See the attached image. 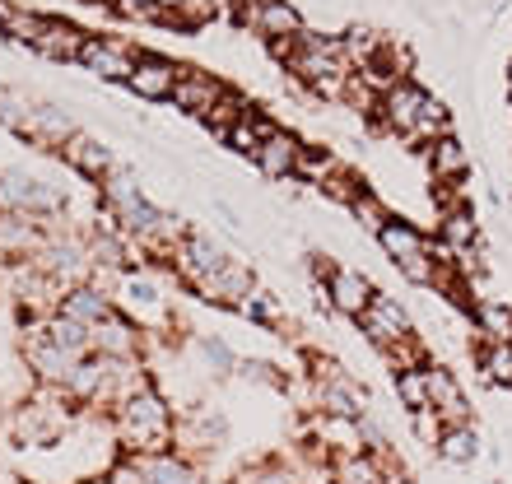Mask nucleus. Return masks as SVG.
Returning <instances> with one entry per match:
<instances>
[{"label":"nucleus","mask_w":512,"mask_h":484,"mask_svg":"<svg viewBox=\"0 0 512 484\" xmlns=\"http://www.w3.org/2000/svg\"><path fill=\"white\" fill-rule=\"evenodd\" d=\"M173 410L163 401L159 391H135L122 401V438L135 443L140 452H163V447L173 443Z\"/></svg>","instance_id":"1"},{"label":"nucleus","mask_w":512,"mask_h":484,"mask_svg":"<svg viewBox=\"0 0 512 484\" xmlns=\"http://www.w3.org/2000/svg\"><path fill=\"white\" fill-rule=\"evenodd\" d=\"M173 261H177V275L191 284V289H201L210 275H215L224 261H229V252L219 247L210 233H187V238L177 242V252H173Z\"/></svg>","instance_id":"2"},{"label":"nucleus","mask_w":512,"mask_h":484,"mask_svg":"<svg viewBox=\"0 0 512 484\" xmlns=\"http://www.w3.org/2000/svg\"><path fill=\"white\" fill-rule=\"evenodd\" d=\"M326 275V298H331V308L345 312V317H364L368 303H373V284H368L364 270H350V266H317Z\"/></svg>","instance_id":"3"},{"label":"nucleus","mask_w":512,"mask_h":484,"mask_svg":"<svg viewBox=\"0 0 512 484\" xmlns=\"http://www.w3.org/2000/svg\"><path fill=\"white\" fill-rule=\"evenodd\" d=\"M359 326H364V336L373 340L378 350H387V345L410 336V312L391 294H373V303H368V312L359 317Z\"/></svg>","instance_id":"4"},{"label":"nucleus","mask_w":512,"mask_h":484,"mask_svg":"<svg viewBox=\"0 0 512 484\" xmlns=\"http://www.w3.org/2000/svg\"><path fill=\"white\" fill-rule=\"evenodd\" d=\"M135 61H140V52H131L126 42H108V38H89L80 52V66L89 70V75H98V80H131Z\"/></svg>","instance_id":"5"},{"label":"nucleus","mask_w":512,"mask_h":484,"mask_svg":"<svg viewBox=\"0 0 512 484\" xmlns=\"http://www.w3.org/2000/svg\"><path fill=\"white\" fill-rule=\"evenodd\" d=\"M229 94L219 75H205V70H177V84H173V108L177 112H191V117H205L215 108L219 98Z\"/></svg>","instance_id":"6"},{"label":"nucleus","mask_w":512,"mask_h":484,"mask_svg":"<svg viewBox=\"0 0 512 484\" xmlns=\"http://www.w3.org/2000/svg\"><path fill=\"white\" fill-rule=\"evenodd\" d=\"M243 24L261 38H294L303 33V14L294 10V0H252L243 10Z\"/></svg>","instance_id":"7"},{"label":"nucleus","mask_w":512,"mask_h":484,"mask_svg":"<svg viewBox=\"0 0 512 484\" xmlns=\"http://www.w3.org/2000/svg\"><path fill=\"white\" fill-rule=\"evenodd\" d=\"M424 103H429V94L419 89V84H410V80H401L391 94H382L378 98V121L382 126H391V131H401V135H410L415 131V121H419V112H424Z\"/></svg>","instance_id":"8"},{"label":"nucleus","mask_w":512,"mask_h":484,"mask_svg":"<svg viewBox=\"0 0 512 484\" xmlns=\"http://www.w3.org/2000/svg\"><path fill=\"white\" fill-rule=\"evenodd\" d=\"M42 275H52L61 289H75V280H84V270L94 266L89 261V252H84L80 242H70V238H61V242H42Z\"/></svg>","instance_id":"9"},{"label":"nucleus","mask_w":512,"mask_h":484,"mask_svg":"<svg viewBox=\"0 0 512 484\" xmlns=\"http://www.w3.org/2000/svg\"><path fill=\"white\" fill-rule=\"evenodd\" d=\"M252 289H256L252 266H247V261H238V256H229V261H224V266H219L215 275L201 284V298H205V303H229V308H238Z\"/></svg>","instance_id":"10"},{"label":"nucleus","mask_w":512,"mask_h":484,"mask_svg":"<svg viewBox=\"0 0 512 484\" xmlns=\"http://www.w3.org/2000/svg\"><path fill=\"white\" fill-rule=\"evenodd\" d=\"M173 84H177V66L173 61H163V56H140L131 70V89L135 98H145V103H163V98H173Z\"/></svg>","instance_id":"11"},{"label":"nucleus","mask_w":512,"mask_h":484,"mask_svg":"<svg viewBox=\"0 0 512 484\" xmlns=\"http://www.w3.org/2000/svg\"><path fill=\"white\" fill-rule=\"evenodd\" d=\"M61 159L75 168V173L94 177V182H103V177L117 168V159H112V149L103 145V140H94V135H70L66 145H61Z\"/></svg>","instance_id":"12"},{"label":"nucleus","mask_w":512,"mask_h":484,"mask_svg":"<svg viewBox=\"0 0 512 484\" xmlns=\"http://www.w3.org/2000/svg\"><path fill=\"white\" fill-rule=\"evenodd\" d=\"M429 405L438 410V419H443L447 429H457V424L471 419V405H466L457 377L447 373V368H429Z\"/></svg>","instance_id":"13"},{"label":"nucleus","mask_w":512,"mask_h":484,"mask_svg":"<svg viewBox=\"0 0 512 484\" xmlns=\"http://www.w3.org/2000/svg\"><path fill=\"white\" fill-rule=\"evenodd\" d=\"M84 42H89V33H84V28L66 24V19H47L42 38L33 42V52L47 56V61H61V66H66V61H80Z\"/></svg>","instance_id":"14"},{"label":"nucleus","mask_w":512,"mask_h":484,"mask_svg":"<svg viewBox=\"0 0 512 484\" xmlns=\"http://www.w3.org/2000/svg\"><path fill=\"white\" fill-rule=\"evenodd\" d=\"M298 159H303V145H298L289 131L270 135L266 145L256 149V168L266 177H275V182H284V177H298Z\"/></svg>","instance_id":"15"},{"label":"nucleus","mask_w":512,"mask_h":484,"mask_svg":"<svg viewBox=\"0 0 512 484\" xmlns=\"http://www.w3.org/2000/svg\"><path fill=\"white\" fill-rule=\"evenodd\" d=\"M24 359L33 363V373H42V377H47V382H61V387H66V382H70V373L80 368V359H75V354H66V350H61V345H52V340L42 336V331H38V336H33V340H28Z\"/></svg>","instance_id":"16"},{"label":"nucleus","mask_w":512,"mask_h":484,"mask_svg":"<svg viewBox=\"0 0 512 484\" xmlns=\"http://www.w3.org/2000/svg\"><path fill=\"white\" fill-rule=\"evenodd\" d=\"M38 247H42L38 219L28 215V210H0V252L24 256V252H38Z\"/></svg>","instance_id":"17"},{"label":"nucleus","mask_w":512,"mask_h":484,"mask_svg":"<svg viewBox=\"0 0 512 484\" xmlns=\"http://www.w3.org/2000/svg\"><path fill=\"white\" fill-rule=\"evenodd\" d=\"M429 173L438 182H461V177L471 173V149L461 145L457 135H438L429 145Z\"/></svg>","instance_id":"18"},{"label":"nucleus","mask_w":512,"mask_h":484,"mask_svg":"<svg viewBox=\"0 0 512 484\" xmlns=\"http://www.w3.org/2000/svg\"><path fill=\"white\" fill-rule=\"evenodd\" d=\"M89 336H94V354H112V359H131L135 345H140V331L117 312L103 317L98 326H89Z\"/></svg>","instance_id":"19"},{"label":"nucleus","mask_w":512,"mask_h":484,"mask_svg":"<svg viewBox=\"0 0 512 484\" xmlns=\"http://www.w3.org/2000/svg\"><path fill=\"white\" fill-rule=\"evenodd\" d=\"M317 401H322L326 415H340V419H359L368 410V396L354 387L350 377H331L317 387Z\"/></svg>","instance_id":"20"},{"label":"nucleus","mask_w":512,"mask_h":484,"mask_svg":"<svg viewBox=\"0 0 512 484\" xmlns=\"http://www.w3.org/2000/svg\"><path fill=\"white\" fill-rule=\"evenodd\" d=\"M61 312H66V317H75V322H84V326H98L103 317H112V298L103 294V289L75 284V289H66V294H61Z\"/></svg>","instance_id":"21"},{"label":"nucleus","mask_w":512,"mask_h":484,"mask_svg":"<svg viewBox=\"0 0 512 484\" xmlns=\"http://www.w3.org/2000/svg\"><path fill=\"white\" fill-rule=\"evenodd\" d=\"M42 336L52 340V345H61L66 354H75V359H89V350H94V336H89V326L75 322V317H66V312L47 317V322H42Z\"/></svg>","instance_id":"22"},{"label":"nucleus","mask_w":512,"mask_h":484,"mask_svg":"<svg viewBox=\"0 0 512 484\" xmlns=\"http://www.w3.org/2000/svg\"><path fill=\"white\" fill-rule=\"evenodd\" d=\"M378 242H382V252L391 256V266L405 261V256H415V252H429V238H424L415 224H405V219H387L378 229Z\"/></svg>","instance_id":"23"},{"label":"nucleus","mask_w":512,"mask_h":484,"mask_svg":"<svg viewBox=\"0 0 512 484\" xmlns=\"http://www.w3.org/2000/svg\"><path fill=\"white\" fill-rule=\"evenodd\" d=\"M270 135H280V126L266 117V112H247L238 126H233L229 135H224V145H233L238 154H247V159H256V149L266 145Z\"/></svg>","instance_id":"24"},{"label":"nucleus","mask_w":512,"mask_h":484,"mask_svg":"<svg viewBox=\"0 0 512 484\" xmlns=\"http://www.w3.org/2000/svg\"><path fill=\"white\" fill-rule=\"evenodd\" d=\"M140 466H145V484H205L201 471H191L187 461L168 452H140Z\"/></svg>","instance_id":"25"},{"label":"nucleus","mask_w":512,"mask_h":484,"mask_svg":"<svg viewBox=\"0 0 512 484\" xmlns=\"http://www.w3.org/2000/svg\"><path fill=\"white\" fill-rule=\"evenodd\" d=\"M438 238H443L447 252H461V247H475L480 242V224H475L471 205H457V210H443L438 219Z\"/></svg>","instance_id":"26"},{"label":"nucleus","mask_w":512,"mask_h":484,"mask_svg":"<svg viewBox=\"0 0 512 484\" xmlns=\"http://www.w3.org/2000/svg\"><path fill=\"white\" fill-rule=\"evenodd\" d=\"M33 140H42V145H66L70 135H75V126H70V117H66V108H33V117H28V126H24Z\"/></svg>","instance_id":"27"},{"label":"nucleus","mask_w":512,"mask_h":484,"mask_svg":"<svg viewBox=\"0 0 512 484\" xmlns=\"http://www.w3.org/2000/svg\"><path fill=\"white\" fill-rule=\"evenodd\" d=\"M98 191H103V205H108L112 215H117V210H126V205H135L140 196H145V191H140V177H135L131 168H122V163H117V168H112V173L98 182Z\"/></svg>","instance_id":"28"},{"label":"nucleus","mask_w":512,"mask_h":484,"mask_svg":"<svg viewBox=\"0 0 512 484\" xmlns=\"http://www.w3.org/2000/svg\"><path fill=\"white\" fill-rule=\"evenodd\" d=\"M475 326H480V336L489 340H512V303L503 298H480L475 303Z\"/></svg>","instance_id":"29"},{"label":"nucleus","mask_w":512,"mask_h":484,"mask_svg":"<svg viewBox=\"0 0 512 484\" xmlns=\"http://www.w3.org/2000/svg\"><path fill=\"white\" fill-rule=\"evenodd\" d=\"M480 377L489 387H508L512 391V340H489L480 350Z\"/></svg>","instance_id":"30"},{"label":"nucleus","mask_w":512,"mask_h":484,"mask_svg":"<svg viewBox=\"0 0 512 484\" xmlns=\"http://www.w3.org/2000/svg\"><path fill=\"white\" fill-rule=\"evenodd\" d=\"M396 401L405 410H429V368L415 363V368H396Z\"/></svg>","instance_id":"31"},{"label":"nucleus","mask_w":512,"mask_h":484,"mask_svg":"<svg viewBox=\"0 0 512 484\" xmlns=\"http://www.w3.org/2000/svg\"><path fill=\"white\" fill-rule=\"evenodd\" d=\"M438 452H443V461H452V466H471V461L480 457V438H475L466 424H457V429H443Z\"/></svg>","instance_id":"32"},{"label":"nucleus","mask_w":512,"mask_h":484,"mask_svg":"<svg viewBox=\"0 0 512 484\" xmlns=\"http://www.w3.org/2000/svg\"><path fill=\"white\" fill-rule=\"evenodd\" d=\"M243 117H247V103H243V98H238V94H224L215 108L205 112V126H210V135H219V140H224V135H229Z\"/></svg>","instance_id":"33"},{"label":"nucleus","mask_w":512,"mask_h":484,"mask_svg":"<svg viewBox=\"0 0 512 484\" xmlns=\"http://www.w3.org/2000/svg\"><path fill=\"white\" fill-rule=\"evenodd\" d=\"M336 484H382V471L359 452H340L336 457Z\"/></svg>","instance_id":"34"},{"label":"nucleus","mask_w":512,"mask_h":484,"mask_svg":"<svg viewBox=\"0 0 512 484\" xmlns=\"http://www.w3.org/2000/svg\"><path fill=\"white\" fill-rule=\"evenodd\" d=\"M238 312H243L247 322H261V326H280L284 322V312H280V303H275V294H261V289H252V294L238 303Z\"/></svg>","instance_id":"35"},{"label":"nucleus","mask_w":512,"mask_h":484,"mask_svg":"<svg viewBox=\"0 0 512 484\" xmlns=\"http://www.w3.org/2000/svg\"><path fill=\"white\" fill-rule=\"evenodd\" d=\"M415 140H438V135H452V121H447V108L438 103V98H429L424 103V112H419V121H415Z\"/></svg>","instance_id":"36"},{"label":"nucleus","mask_w":512,"mask_h":484,"mask_svg":"<svg viewBox=\"0 0 512 484\" xmlns=\"http://www.w3.org/2000/svg\"><path fill=\"white\" fill-rule=\"evenodd\" d=\"M196 350H201V359H205V368H210V373L215 377H224V373H238V359H233V350L229 345H224V340H201V345H196Z\"/></svg>","instance_id":"37"},{"label":"nucleus","mask_w":512,"mask_h":484,"mask_svg":"<svg viewBox=\"0 0 512 484\" xmlns=\"http://www.w3.org/2000/svg\"><path fill=\"white\" fill-rule=\"evenodd\" d=\"M410 424H415V438L424 447H438V443H443V429H447V424L438 419V410H433V405H429V410H410Z\"/></svg>","instance_id":"38"},{"label":"nucleus","mask_w":512,"mask_h":484,"mask_svg":"<svg viewBox=\"0 0 512 484\" xmlns=\"http://www.w3.org/2000/svg\"><path fill=\"white\" fill-rule=\"evenodd\" d=\"M42 28H47V19H42V14H33V10H19L10 19V33H5V38H14V42H28V47H33V42L42 38Z\"/></svg>","instance_id":"39"},{"label":"nucleus","mask_w":512,"mask_h":484,"mask_svg":"<svg viewBox=\"0 0 512 484\" xmlns=\"http://www.w3.org/2000/svg\"><path fill=\"white\" fill-rule=\"evenodd\" d=\"M396 270H401L410 284H433V270H438V261H433L429 252H415V256H405V261H396Z\"/></svg>","instance_id":"40"},{"label":"nucleus","mask_w":512,"mask_h":484,"mask_svg":"<svg viewBox=\"0 0 512 484\" xmlns=\"http://www.w3.org/2000/svg\"><path fill=\"white\" fill-rule=\"evenodd\" d=\"M354 215H359V224H364L368 233H378L382 224H387V210H382L378 201H373V196H368V191H359V196H354V205H350Z\"/></svg>","instance_id":"41"},{"label":"nucleus","mask_w":512,"mask_h":484,"mask_svg":"<svg viewBox=\"0 0 512 484\" xmlns=\"http://www.w3.org/2000/svg\"><path fill=\"white\" fill-rule=\"evenodd\" d=\"M298 173H303V177H317V182H326V177L336 173V159H331V154H312V149H303V159H298Z\"/></svg>","instance_id":"42"},{"label":"nucleus","mask_w":512,"mask_h":484,"mask_svg":"<svg viewBox=\"0 0 512 484\" xmlns=\"http://www.w3.org/2000/svg\"><path fill=\"white\" fill-rule=\"evenodd\" d=\"M108 484H145V466H140V457H135V461H122V466L108 475Z\"/></svg>","instance_id":"43"},{"label":"nucleus","mask_w":512,"mask_h":484,"mask_svg":"<svg viewBox=\"0 0 512 484\" xmlns=\"http://www.w3.org/2000/svg\"><path fill=\"white\" fill-rule=\"evenodd\" d=\"M238 373L252 377V382H275V368H270V363H238Z\"/></svg>","instance_id":"44"},{"label":"nucleus","mask_w":512,"mask_h":484,"mask_svg":"<svg viewBox=\"0 0 512 484\" xmlns=\"http://www.w3.org/2000/svg\"><path fill=\"white\" fill-rule=\"evenodd\" d=\"M14 14H19V10H14L10 0H0V38L10 33V19H14Z\"/></svg>","instance_id":"45"},{"label":"nucleus","mask_w":512,"mask_h":484,"mask_svg":"<svg viewBox=\"0 0 512 484\" xmlns=\"http://www.w3.org/2000/svg\"><path fill=\"white\" fill-rule=\"evenodd\" d=\"M233 484H252V480H247V475H238V480H233Z\"/></svg>","instance_id":"46"},{"label":"nucleus","mask_w":512,"mask_h":484,"mask_svg":"<svg viewBox=\"0 0 512 484\" xmlns=\"http://www.w3.org/2000/svg\"><path fill=\"white\" fill-rule=\"evenodd\" d=\"M508 89H512V61H508Z\"/></svg>","instance_id":"47"},{"label":"nucleus","mask_w":512,"mask_h":484,"mask_svg":"<svg viewBox=\"0 0 512 484\" xmlns=\"http://www.w3.org/2000/svg\"><path fill=\"white\" fill-rule=\"evenodd\" d=\"M0 484H10V480H0Z\"/></svg>","instance_id":"48"}]
</instances>
